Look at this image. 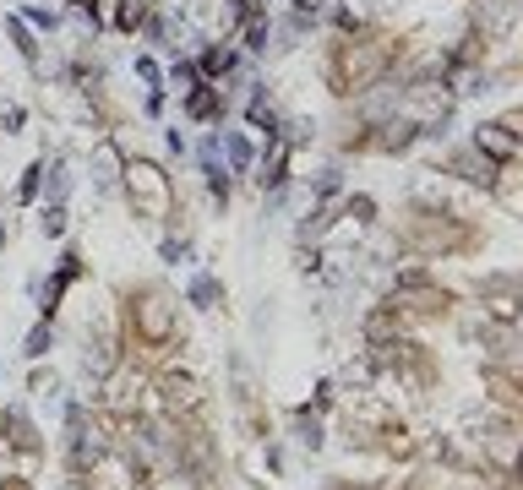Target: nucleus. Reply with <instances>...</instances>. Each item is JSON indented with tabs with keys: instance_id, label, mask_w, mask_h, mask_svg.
<instances>
[{
	"instance_id": "f03ea898",
	"label": "nucleus",
	"mask_w": 523,
	"mask_h": 490,
	"mask_svg": "<svg viewBox=\"0 0 523 490\" xmlns=\"http://www.w3.org/2000/svg\"><path fill=\"white\" fill-rule=\"evenodd\" d=\"M131 327H137V338H148V343H169V332H175V300L164 289H137V295H131Z\"/></svg>"
},
{
	"instance_id": "cd10ccee",
	"label": "nucleus",
	"mask_w": 523,
	"mask_h": 490,
	"mask_svg": "<svg viewBox=\"0 0 523 490\" xmlns=\"http://www.w3.org/2000/svg\"><path fill=\"white\" fill-rule=\"evenodd\" d=\"M49 202H65V169L60 164L49 169Z\"/></svg>"
},
{
	"instance_id": "4468645a",
	"label": "nucleus",
	"mask_w": 523,
	"mask_h": 490,
	"mask_svg": "<svg viewBox=\"0 0 523 490\" xmlns=\"http://www.w3.org/2000/svg\"><path fill=\"white\" fill-rule=\"evenodd\" d=\"M49 348H55V322L44 316V322H39V327L28 332V343H22V355H28V360H44Z\"/></svg>"
},
{
	"instance_id": "6e6552de",
	"label": "nucleus",
	"mask_w": 523,
	"mask_h": 490,
	"mask_svg": "<svg viewBox=\"0 0 523 490\" xmlns=\"http://www.w3.org/2000/svg\"><path fill=\"white\" fill-rule=\"evenodd\" d=\"M447 169H452V175H464L469 185H485V191L496 185V159H485L480 148H464V153H452V159H447Z\"/></svg>"
},
{
	"instance_id": "c85d7f7f",
	"label": "nucleus",
	"mask_w": 523,
	"mask_h": 490,
	"mask_svg": "<svg viewBox=\"0 0 523 490\" xmlns=\"http://www.w3.org/2000/svg\"><path fill=\"white\" fill-rule=\"evenodd\" d=\"M185 256H191L185 240H164V262H185Z\"/></svg>"
},
{
	"instance_id": "20e7f679",
	"label": "nucleus",
	"mask_w": 523,
	"mask_h": 490,
	"mask_svg": "<svg viewBox=\"0 0 523 490\" xmlns=\"http://www.w3.org/2000/svg\"><path fill=\"white\" fill-rule=\"evenodd\" d=\"M387 305H404V311H442V305H452V295H447V289H436L425 272H404Z\"/></svg>"
},
{
	"instance_id": "4be33fe9",
	"label": "nucleus",
	"mask_w": 523,
	"mask_h": 490,
	"mask_svg": "<svg viewBox=\"0 0 523 490\" xmlns=\"http://www.w3.org/2000/svg\"><path fill=\"white\" fill-rule=\"evenodd\" d=\"M39 185H44V159H39V164H28V175H22L17 196H22V202H33V196H39Z\"/></svg>"
},
{
	"instance_id": "aec40b11",
	"label": "nucleus",
	"mask_w": 523,
	"mask_h": 490,
	"mask_svg": "<svg viewBox=\"0 0 523 490\" xmlns=\"http://www.w3.org/2000/svg\"><path fill=\"white\" fill-rule=\"evenodd\" d=\"M44 235H49V240L65 235V202H49V207H44Z\"/></svg>"
},
{
	"instance_id": "2eb2a0df",
	"label": "nucleus",
	"mask_w": 523,
	"mask_h": 490,
	"mask_svg": "<svg viewBox=\"0 0 523 490\" xmlns=\"http://www.w3.org/2000/svg\"><path fill=\"white\" fill-rule=\"evenodd\" d=\"M219 300H224V284H219V278H208V272H202V278H191V305H202V311H208V305H219Z\"/></svg>"
},
{
	"instance_id": "7c9ffc66",
	"label": "nucleus",
	"mask_w": 523,
	"mask_h": 490,
	"mask_svg": "<svg viewBox=\"0 0 523 490\" xmlns=\"http://www.w3.org/2000/svg\"><path fill=\"white\" fill-rule=\"evenodd\" d=\"M6 490H28V485H22V479H12V485H6Z\"/></svg>"
},
{
	"instance_id": "6ab92c4d",
	"label": "nucleus",
	"mask_w": 523,
	"mask_h": 490,
	"mask_svg": "<svg viewBox=\"0 0 523 490\" xmlns=\"http://www.w3.org/2000/svg\"><path fill=\"white\" fill-rule=\"evenodd\" d=\"M295 431H300V447H322V419L316 414H300Z\"/></svg>"
},
{
	"instance_id": "7ed1b4c3",
	"label": "nucleus",
	"mask_w": 523,
	"mask_h": 490,
	"mask_svg": "<svg viewBox=\"0 0 523 490\" xmlns=\"http://www.w3.org/2000/svg\"><path fill=\"white\" fill-rule=\"evenodd\" d=\"M125 180H131V196H137V207H148V213H164L169 207V175L159 169V164H148V159H131L125 164Z\"/></svg>"
},
{
	"instance_id": "1a4fd4ad",
	"label": "nucleus",
	"mask_w": 523,
	"mask_h": 490,
	"mask_svg": "<svg viewBox=\"0 0 523 490\" xmlns=\"http://www.w3.org/2000/svg\"><path fill=\"white\" fill-rule=\"evenodd\" d=\"M185 115L191 120H219L224 115V88H208V82L185 88Z\"/></svg>"
},
{
	"instance_id": "393cba45",
	"label": "nucleus",
	"mask_w": 523,
	"mask_h": 490,
	"mask_svg": "<svg viewBox=\"0 0 523 490\" xmlns=\"http://www.w3.org/2000/svg\"><path fill=\"white\" fill-rule=\"evenodd\" d=\"M137 77H142V82H148V88L159 93V82H164V72H159V60H153V55H142V60H137Z\"/></svg>"
},
{
	"instance_id": "ddd939ff",
	"label": "nucleus",
	"mask_w": 523,
	"mask_h": 490,
	"mask_svg": "<svg viewBox=\"0 0 523 490\" xmlns=\"http://www.w3.org/2000/svg\"><path fill=\"white\" fill-rule=\"evenodd\" d=\"M6 33H12V44H17V55H22L28 65H39V44H33V28H28L22 17H6Z\"/></svg>"
},
{
	"instance_id": "f3484780",
	"label": "nucleus",
	"mask_w": 523,
	"mask_h": 490,
	"mask_svg": "<svg viewBox=\"0 0 523 490\" xmlns=\"http://www.w3.org/2000/svg\"><path fill=\"white\" fill-rule=\"evenodd\" d=\"M137 22H142V0H120V6H115V28L137 33Z\"/></svg>"
},
{
	"instance_id": "5701e85b",
	"label": "nucleus",
	"mask_w": 523,
	"mask_h": 490,
	"mask_svg": "<svg viewBox=\"0 0 523 490\" xmlns=\"http://www.w3.org/2000/svg\"><path fill=\"white\" fill-rule=\"evenodd\" d=\"M245 49H268V22H262V12L245 22Z\"/></svg>"
},
{
	"instance_id": "412c9836",
	"label": "nucleus",
	"mask_w": 523,
	"mask_h": 490,
	"mask_svg": "<svg viewBox=\"0 0 523 490\" xmlns=\"http://www.w3.org/2000/svg\"><path fill=\"white\" fill-rule=\"evenodd\" d=\"M22 22H28V28H44V33H49V28L60 22V12H55V6H28V12H22Z\"/></svg>"
},
{
	"instance_id": "f257e3e1",
	"label": "nucleus",
	"mask_w": 523,
	"mask_h": 490,
	"mask_svg": "<svg viewBox=\"0 0 523 490\" xmlns=\"http://www.w3.org/2000/svg\"><path fill=\"white\" fill-rule=\"evenodd\" d=\"M387 60H392L387 44H344L339 60H333V82H339V93H371V88L387 77Z\"/></svg>"
},
{
	"instance_id": "bb28decb",
	"label": "nucleus",
	"mask_w": 523,
	"mask_h": 490,
	"mask_svg": "<svg viewBox=\"0 0 523 490\" xmlns=\"http://www.w3.org/2000/svg\"><path fill=\"white\" fill-rule=\"evenodd\" d=\"M169 77H175L180 88H196V65H191V60H175V72H169Z\"/></svg>"
},
{
	"instance_id": "f8f14e48",
	"label": "nucleus",
	"mask_w": 523,
	"mask_h": 490,
	"mask_svg": "<svg viewBox=\"0 0 523 490\" xmlns=\"http://www.w3.org/2000/svg\"><path fill=\"white\" fill-rule=\"evenodd\" d=\"M245 120H251L262 136H268V142H279V125H284V120L273 115V104H268V99H262V88H256V99L245 104Z\"/></svg>"
},
{
	"instance_id": "c756f323",
	"label": "nucleus",
	"mask_w": 523,
	"mask_h": 490,
	"mask_svg": "<svg viewBox=\"0 0 523 490\" xmlns=\"http://www.w3.org/2000/svg\"><path fill=\"white\" fill-rule=\"evenodd\" d=\"M333 490H365V485H333Z\"/></svg>"
},
{
	"instance_id": "2f4dec72",
	"label": "nucleus",
	"mask_w": 523,
	"mask_h": 490,
	"mask_svg": "<svg viewBox=\"0 0 523 490\" xmlns=\"http://www.w3.org/2000/svg\"><path fill=\"white\" fill-rule=\"evenodd\" d=\"M300 6H311V12H316V0H300Z\"/></svg>"
},
{
	"instance_id": "a211bd4d",
	"label": "nucleus",
	"mask_w": 523,
	"mask_h": 490,
	"mask_svg": "<svg viewBox=\"0 0 523 490\" xmlns=\"http://www.w3.org/2000/svg\"><path fill=\"white\" fill-rule=\"evenodd\" d=\"M229 65H235V55H229V49H202V72H208V77H224Z\"/></svg>"
},
{
	"instance_id": "a878e982",
	"label": "nucleus",
	"mask_w": 523,
	"mask_h": 490,
	"mask_svg": "<svg viewBox=\"0 0 523 490\" xmlns=\"http://www.w3.org/2000/svg\"><path fill=\"white\" fill-rule=\"evenodd\" d=\"M164 387H169V403H185V408L196 403V387L191 382H164Z\"/></svg>"
},
{
	"instance_id": "0eeeda50",
	"label": "nucleus",
	"mask_w": 523,
	"mask_h": 490,
	"mask_svg": "<svg viewBox=\"0 0 523 490\" xmlns=\"http://www.w3.org/2000/svg\"><path fill=\"white\" fill-rule=\"evenodd\" d=\"M77 278H82V256H77V251H65V256H60V267H55V278H49V289L39 295V316H49V322H55V311H60V295L72 289Z\"/></svg>"
},
{
	"instance_id": "39448f33",
	"label": "nucleus",
	"mask_w": 523,
	"mask_h": 490,
	"mask_svg": "<svg viewBox=\"0 0 523 490\" xmlns=\"http://www.w3.org/2000/svg\"><path fill=\"white\" fill-rule=\"evenodd\" d=\"M475 148L496 164H512L518 159V115H502L496 125H475Z\"/></svg>"
},
{
	"instance_id": "b1692460",
	"label": "nucleus",
	"mask_w": 523,
	"mask_h": 490,
	"mask_svg": "<svg viewBox=\"0 0 523 490\" xmlns=\"http://www.w3.org/2000/svg\"><path fill=\"white\" fill-rule=\"evenodd\" d=\"M344 213H349V219H360V224H371L376 202H371V196H349V202H344Z\"/></svg>"
},
{
	"instance_id": "9d476101",
	"label": "nucleus",
	"mask_w": 523,
	"mask_h": 490,
	"mask_svg": "<svg viewBox=\"0 0 523 490\" xmlns=\"http://www.w3.org/2000/svg\"><path fill=\"white\" fill-rule=\"evenodd\" d=\"M0 431H12V447H22V452H39V447H44V442H39V431H33V419H28L22 408H6Z\"/></svg>"
},
{
	"instance_id": "9b49d317",
	"label": "nucleus",
	"mask_w": 523,
	"mask_h": 490,
	"mask_svg": "<svg viewBox=\"0 0 523 490\" xmlns=\"http://www.w3.org/2000/svg\"><path fill=\"white\" fill-rule=\"evenodd\" d=\"M289 153H295V148H284V142H279V148H273V159H262V175H256V180L268 185L273 196H279V191H284V180H289Z\"/></svg>"
},
{
	"instance_id": "dca6fc26",
	"label": "nucleus",
	"mask_w": 523,
	"mask_h": 490,
	"mask_svg": "<svg viewBox=\"0 0 523 490\" xmlns=\"http://www.w3.org/2000/svg\"><path fill=\"white\" fill-rule=\"evenodd\" d=\"M224 153H229V169H235V175H245V169H251V159H256V153H251V142H245L240 131H229V136H224Z\"/></svg>"
},
{
	"instance_id": "423d86ee",
	"label": "nucleus",
	"mask_w": 523,
	"mask_h": 490,
	"mask_svg": "<svg viewBox=\"0 0 523 490\" xmlns=\"http://www.w3.org/2000/svg\"><path fill=\"white\" fill-rule=\"evenodd\" d=\"M65 426H72V469H77V474H88V469L104 458V436H99V431H88V414H82V403H72Z\"/></svg>"
},
{
	"instance_id": "473e14b6",
	"label": "nucleus",
	"mask_w": 523,
	"mask_h": 490,
	"mask_svg": "<svg viewBox=\"0 0 523 490\" xmlns=\"http://www.w3.org/2000/svg\"><path fill=\"white\" fill-rule=\"evenodd\" d=\"M0 240H6V229H0Z\"/></svg>"
}]
</instances>
